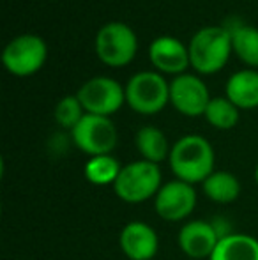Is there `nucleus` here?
<instances>
[{"instance_id":"f257e3e1","label":"nucleus","mask_w":258,"mask_h":260,"mask_svg":"<svg viewBox=\"0 0 258 260\" xmlns=\"http://www.w3.org/2000/svg\"><path fill=\"white\" fill-rule=\"evenodd\" d=\"M168 163L173 177L196 186L216 170V152L202 135H184L172 144Z\"/></svg>"},{"instance_id":"f03ea898","label":"nucleus","mask_w":258,"mask_h":260,"mask_svg":"<svg viewBox=\"0 0 258 260\" xmlns=\"http://www.w3.org/2000/svg\"><path fill=\"white\" fill-rule=\"evenodd\" d=\"M191 68L198 75H214L227 66L232 52L230 30L221 25H209L195 32L190 39Z\"/></svg>"},{"instance_id":"7ed1b4c3","label":"nucleus","mask_w":258,"mask_h":260,"mask_svg":"<svg viewBox=\"0 0 258 260\" xmlns=\"http://www.w3.org/2000/svg\"><path fill=\"white\" fill-rule=\"evenodd\" d=\"M161 186L163 174L159 165L145 159H136L128 165H122L121 174L112 188L117 199L131 206H136L147 200H154Z\"/></svg>"},{"instance_id":"20e7f679","label":"nucleus","mask_w":258,"mask_h":260,"mask_svg":"<svg viewBox=\"0 0 258 260\" xmlns=\"http://www.w3.org/2000/svg\"><path fill=\"white\" fill-rule=\"evenodd\" d=\"M126 103L140 115H156L170 103V83L158 71H138L126 83Z\"/></svg>"},{"instance_id":"39448f33","label":"nucleus","mask_w":258,"mask_h":260,"mask_svg":"<svg viewBox=\"0 0 258 260\" xmlns=\"http://www.w3.org/2000/svg\"><path fill=\"white\" fill-rule=\"evenodd\" d=\"M94 48L99 60L112 68L128 66L138 52V38L124 21H108L97 30Z\"/></svg>"},{"instance_id":"423d86ee","label":"nucleus","mask_w":258,"mask_h":260,"mask_svg":"<svg viewBox=\"0 0 258 260\" xmlns=\"http://www.w3.org/2000/svg\"><path fill=\"white\" fill-rule=\"evenodd\" d=\"M71 140L78 151L89 157L112 154L117 147L119 133L110 117L85 113L78 126L71 131Z\"/></svg>"},{"instance_id":"0eeeda50","label":"nucleus","mask_w":258,"mask_h":260,"mask_svg":"<svg viewBox=\"0 0 258 260\" xmlns=\"http://www.w3.org/2000/svg\"><path fill=\"white\" fill-rule=\"evenodd\" d=\"M48 58L46 41L38 34H21L13 38L2 52L6 69L14 76H30L45 66Z\"/></svg>"},{"instance_id":"6e6552de","label":"nucleus","mask_w":258,"mask_h":260,"mask_svg":"<svg viewBox=\"0 0 258 260\" xmlns=\"http://www.w3.org/2000/svg\"><path fill=\"white\" fill-rule=\"evenodd\" d=\"M87 113L112 117L126 103V87L110 76H94L76 92Z\"/></svg>"},{"instance_id":"1a4fd4ad","label":"nucleus","mask_w":258,"mask_h":260,"mask_svg":"<svg viewBox=\"0 0 258 260\" xmlns=\"http://www.w3.org/2000/svg\"><path fill=\"white\" fill-rule=\"evenodd\" d=\"M198 195L193 184L179 179L163 182L161 189L154 197V211L161 219L168 223L186 221L196 209Z\"/></svg>"},{"instance_id":"9d476101","label":"nucleus","mask_w":258,"mask_h":260,"mask_svg":"<svg viewBox=\"0 0 258 260\" xmlns=\"http://www.w3.org/2000/svg\"><path fill=\"white\" fill-rule=\"evenodd\" d=\"M210 100L212 96L200 76L182 73L179 76H173V80L170 82V103L182 115H203Z\"/></svg>"},{"instance_id":"9b49d317","label":"nucleus","mask_w":258,"mask_h":260,"mask_svg":"<svg viewBox=\"0 0 258 260\" xmlns=\"http://www.w3.org/2000/svg\"><path fill=\"white\" fill-rule=\"evenodd\" d=\"M219 239L221 234L217 232L216 225L205 219H190L180 226L177 234V244L180 251L193 260L210 258Z\"/></svg>"},{"instance_id":"f8f14e48","label":"nucleus","mask_w":258,"mask_h":260,"mask_svg":"<svg viewBox=\"0 0 258 260\" xmlns=\"http://www.w3.org/2000/svg\"><path fill=\"white\" fill-rule=\"evenodd\" d=\"M149 58L158 73L179 76L191 66L190 48L173 36H159L149 45Z\"/></svg>"},{"instance_id":"ddd939ff","label":"nucleus","mask_w":258,"mask_h":260,"mask_svg":"<svg viewBox=\"0 0 258 260\" xmlns=\"http://www.w3.org/2000/svg\"><path fill=\"white\" fill-rule=\"evenodd\" d=\"M119 246L129 260H152L159 251V236L149 223L129 221L119 234Z\"/></svg>"},{"instance_id":"4468645a","label":"nucleus","mask_w":258,"mask_h":260,"mask_svg":"<svg viewBox=\"0 0 258 260\" xmlns=\"http://www.w3.org/2000/svg\"><path fill=\"white\" fill-rule=\"evenodd\" d=\"M225 96L239 110H251L258 106V71L241 69L228 78L225 87Z\"/></svg>"},{"instance_id":"2eb2a0df","label":"nucleus","mask_w":258,"mask_h":260,"mask_svg":"<svg viewBox=\"0 0 258 260\" xmlns=\"http://www.w3.org/2000/svg\"><path fill=\"white\" fill-rule=\"evenodd\" d=\"M209 260H258V239L244 232H230L221 237Z\"/></svg>"},{"instance_id":"dca6fc26","label":"nucleus","mask_w":258,"mask_h":260,"mask_svg":"<svg viewBox=\"0 0 258 260\" xmlns=\"http://www.w3.org/2000/svg\"><path fill=\"white\" fill-rule=\"evenodd\" d=\"M202 191L210 202L228 206L234 204L241 197L242 186L237 175L228 170H214L205 181L202 182Z\"/></svg>"},{"instance_id":"f3484780","label":"nucleus","mask_w":258,"mask_h":260,"mask_svg":"<svg viewBox=\"0 0 258 260\" xmlns=\"http://www.w3.org/2000/svg\"><path fill=\"white\" fill-rule=\"evenodd\" d=\"M134 145H136V151L140 152L141 159L156 165L168 159L170 151H172V145H170L166 135L156 126L140 127L134 135Z\"/></svg>"},{"instance_id":"a211bd4d","label":"nucleus","mask_w":258,"mask_h":260,"mask_svg":"<svg viewBox=\"0 0 258 260\" xmlns=\"http://www.w3.org/2000/svg\"><path fill=\"white\" fill-rule=\"evenodd\" d=\"M232 36V52L251 69L258 68V28L246 23L227 27Z\"/></svg>"},{"instance_id":"6ab92c4d","label":"nucleus","mask_w":258,"mask_h":260,"mask_svg":"<svg viewBox=\"0 0 258 260\" xmlns=\"http://www.w3.org/2000/svg\"><path fill=\"white\" fill-rule=\"evenodd\" d=\"M121 170L122 165L114 154L92 156L83 167L85 179L94 186H114Z\"/></svg>"},{"instance_id":"aec40b11","label":"nucleus","mask_w":258,"mask_h":260,"mask_svg":"<svg viewBox=\"0 0 258 260\" xmlns=\"http://www.w3.org/2000/svg\"><path fill=\"white\" fill-rule=\"evenodd\" d=\"M203 117H205V120L212 127L221 129V131H228V129H234L239 124L241 110L232 103L227 96H219V98H212V100H210Z\"/></svg>"},{"instance_id":"412c9836","label":"nucleus","mask_w":258,"mask_h":260,"mask_svg":"<svg viewBox=\"0 0 258 260\" xmlns=\"http://www.w3.org/2000/svg\"><path fill=\"white\" fill-rule=\"evenodd\" d=\"M85 108H83L82 101L78 100V96H64L62 100L57 103L53 117H55L57 124L60 127L67 131H72L78 126L80 120L85 117Z\"/></svg>"},{"instance_id":"4be33fe9","label":"nucleus","mask_w":258,"mask_h":260,"mask_svg":"<svg viewBox=\"0 0 258 260\" xmlns=\"http://www.w3.org/2000/svg\"><path fill=\"white\" fill-rule=\"evenodd\" d=\"M255 182H256V186H258V165H256V168H255Z\"/></svg>"}]
</instances>
